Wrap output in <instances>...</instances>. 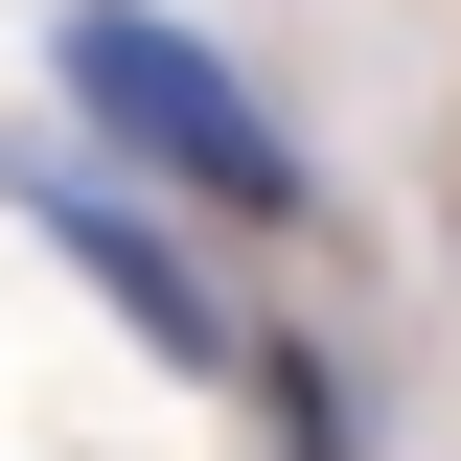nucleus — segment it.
<instances>
[{"instance_id":"3","label":"nucleus","mask_w":461,"mask_h":461,"mask_svg":"<svg viewBox=\"0 0 461 461\" xmlns=\"http://www.w3.org/2000/svg\"><path fill=\"white\" fill-rule=\"evenodd\" d=\"M254 393H277V461H369V415H346V369H323V346H277Z\"/></svg>"},{"instance_id":"2","label":"nucleus","mask_w":461,"mask_h":461,"mask_svg":"<svg viewBox=\"0 0 461 461\" xmlns=\"http://www.w3.org/2000/svg\"><path fill=\"white\" fill-rule=\"evenodd\" d=\"M0 208L47 230V254H69V277H93L139 346H162V369H230V277H208V254H185V230L139 208L115 162H47V139H0Z\"/></svg>"},{"instance_id":"1","label":"nucleus","mask_w":461,"mask_h":461,"mask_svg":"<svg viewBox=\"0 0 461 461\" xmlns=\"http://www.w3.org/2000/svg\"><path fill=\"white\" fill-rule=\"evenodd\" d=\"M47 69H69V115H93L115 162H139V185H185V208H230V230H300V208H323V185H300V139L254 115V69H208L162 0H69V23H47Z\"/></svg>"}]
</instances>
